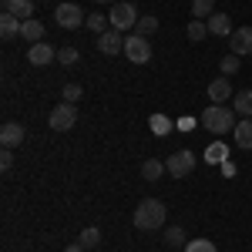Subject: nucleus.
Wrapping results in <instances>:
<instances>
[{"label":"nucleus","instance_id":"obj_1","mask_svg":"<svg viewBox=\"0 0 252 252\" xmlns=\"http://www.w3.org/2000/svg\"><path fill=\"white\" fill-rule=\"evenodd\" d=\"M165 215H168V209L158 198H145V202H138L131 222H135V229H141V232H158L165 225Z\"/></svg>","mask_w":252,"mask_h":252},{"label":"nucleus","instance_id":"obj_2","mask_svg":"<svg viewBox=\"0 0 252 252\" xmlns=\"http://www.w3.org/2000/svg\"><path fill=\"white\" fill-rule=\"evenodd\" d=\"M202 125L212 135H229L235 128V115H232V108H225V104H209L205 115H202Z\"/></svg>","mask_w":252,"mask_h":252},{"label":"nucleus","instance_id":"obj_3","mask_svg":"<svg viewBox=\"0 0 252 252\" xmlns=\"http://www.w3.org/2000/svg\"><path fill=\"white\" fill-rule=\"evenodd\" d=\"M108 20H111V31H131L138 20V10H135V3H125V0H118V3H111V14H108Z\"/></svg>","mask_w":252,"mask_h":252},{"label":"nucleus","instance_id":"obj_4","mask_svg":"<svg viewBox=\"0 0 252 252\" xmlns=\"http://www.w3.org/2000/svg\"><path fill=\"white\" fill-rule=\"evenodd\" d=\"M125 54H128L131 64H148L152 61V44H148V37H141V34H128L125 37Z\"/></svg>","mask_w":252,"mask_h":252},{"label":"nucleus","instance_id":"obj_5","mask_svg":"<svg viewBox=\"0 0 252 252\" xmlns=\"http://www.w3.org/2000/svg\"><path fill=\"white\" fill-rule=\"evenodd\" d=\"M54 20H58V27H64V31H74V27H81L88 17H84V10H81L78 3H58Z\"/></svg>","mask_w":252,"mask_h":252},{"label":"nucleus","instance_id":"obj_6","mask_svg":"<svg viewBox=\"0 0 252 252\" xmlns=\"http://www.w3.org/2000/svg\"><path fill=\"white\" fill-rule=\"evenodd\" d=\"M74 121H78V111H74L71 101H64V104H58V108L51 111V128H54V131H71Z\"/></svg>","mask_w":252,"mask_h":252},{"label":"nucleus","instance_id":"obj_7","mask_svg":"<svg viewBox=\"0 0 252 252\" xmlns=\"http://www.w3.org/2000/svg\"><path fill=\"white\" fill-rule=\"evenodd\" d=\"M165 168H168V175L182 178V175H189L195 168V155H192V152H175V155H168Z\"/></svg>","mask_w":252,"mask_h":252},{"label":"nucleus","instance_id":"obj_8","mask_svg":"<svg viewBox=\"0 0 252 252\" xmlns=\"http://www.w3.org/2000/svg\"><path fill=\"white\" fill-rule=\"evenodd\" d=\"M97 51L108 54V58L121 54V51H125V37H121V31H104V34H97Z\"/></svg>","mask_w":252,"mask_h":252},{"label":"nucleus","instance_id":"obj_9","mask_svg":"<svg viewBox=\"0 0 252 252\" xmlns=\"http://www.w3.org/2000/svg\"><path fill=\"white\" fill-rule=\"evenodd\" d=\"M54 58H58V51H54L51 44H44V40H37V44H31V47H27V61H31V64H37V67L51 64Z\"/></svg>","mask_w":252,"mask_h":252},{"label":"nucleus","instance_id":"obj_10","mask_svg":"<svg viewBox=\"0 0 252 252\" xmlns=\"http://www.w3.org/2000/svg\"><path fill=\"white\" fill-rule=\"evenodd\" d=\"M229 47H232V54H239V58L252 54V27H239V31H232Z\"/></svg>","mask_w":252,"mask_h":252},{"label":"nucleus","instance_id":"obj_11","mask_svg":"<svg viewBox=\"0 0 252 252\" xmlns=\"http://www.w3.org/2000/svg\"><path fill=\"white\" fill-rule=\"evenodd\" d=\"M232 97V84H229V78L222 74V78L209 81V101H215V104H222V101H229Z\"/></svg>","mask_w":252,"mask_h":252},{"label":"nucleus","instance_id":"obj_12","mask_svg":"<svg viewBox=\"0 0 252 252\" xmlns=\"http://www.w3.org/2000/svg\"><path fill=\"white\" fill-rule=\"evenodd\" d=\"M24 135H27V131L20 128L17 121H7V125L0 128V145H3V148H14V145L24 141Z\"/></svg>","mask_w":252,"mask_h":252},{"label":"nucleus","instance_id":"obj_13","mask_svg":"<svg viewBox=\"0 0 252 252\" xmlns=\"http://www.w3.org/2000/svg\"><path fill=\"white\" fill-rule=\"evenodd\" d=\"M205 24H209V34H215V37H232V20H229V14H212Z\"/></svg>","mask_w":252,"mask_h":252},{"label":"nucleus","instance_id":"obj_14","mask_svg":"<svg viewBox=\"0 0 252 252\" xmlns=\"http://www.w3.org/2000/svg\"><path fill=\"white\" fill-rule=\"evenodd\" d=\"M20 27H24V20H20V17L7 14V10L0 14V37H3V40H14L20 34Z\"/></svg>","mask_w":252,"mask_h":252},{"label":"nucleus","instance_id":"obj_15","mask_svg":"<svg viewBox=\"0 0 252 252\" xmlns=\"http://www.w3.org/2000/svg\"><path fill=\"white\" fill-rule=\"evenodd\" d=\"M3 10L14 14V17H20V20H31V14H34V0H3Z\"/></svg>","mask_w":252,"mask_h":252},{"label":"nucleus","instance_id":"obj_16","mask_svg":"<svg viewBox=\"0 0 252 252\" xmlns=\"http://www.w3.org/2000/svg\"><path fill=\"white\" fill-rule=\"evenodd\" d=\"M235 145L239 148H252V118H242V121H235Z\"/></svg>","mask_w":252,"mask_h":252},{"label":"nucleus","instance_id":"obj_17","mask_svg":"<svg viewBox=\"0 0 252 252\" xmlns=\"http://www.w3.org/2000/svg\"><path fill=\"white\" fill-rule=\"evenodd\" d=\"M165 172H168V168H165V161H158V158H148V161L141 165V175H145V182H158V178H161Z\"/></svg>","mask_w":252,"mask_h":252},{"label":"nucleus","instance_id":"obj_18","mask_svg":"<svg viewBox=\"0 0 252 252\" xmlns=\"http://www.w3.org/2000/svg\"><path fill=\"white\" fill-rule=\"evenodd\" d=\"M20 37L31 40V44H37V40L44 37V24H40V20H24V27H20Z\"/></svg>","mask_w":252,"mask_h":252},{"label":"nucleus","instance_id":"obj_19","mask_svg":"<svg viewBox=\"0 0 252 252\" xmlns=\"http://www.w3.org/2000/svg\"><path fill=\"white\" fill-rule=\"evenodd\" d=\"M235 115L242 118H252V91H235Z\"/></svg>","mask_w":252,"mask_h":252},{"label":"nucleus","instance_id":"obj_20","mask_svg":"<svg viewBox=\"0 0 252 252\" xmlns=\"http://www.w3.org/2000/svg\"><path fill=\"white\" fill-rule=\"evenodd\" d=\"M148 128H152V131H155V135L161 138V135H168L175 125H172V121H168L165 115H152V118H148Z\"/></svg>","mask_w":252,"mask_h":252},{"label":"nucleus","instance_id":"obj_21","mask_svg":"<svg viewBox=\"0 0 252 252\" xmlns=\"http://www.w3.org/2000/svg\"><path fill=\"white\" fill-rule=\"evenodd\" d=\"M192 14L198 20H202V17H212V14H215V0H192Z\"/></svg>","mask_w":252,"mask_h":252},{"label":"nucleus","instance_id":"obj_22","mask_svg":"<svg viewBox=\"0 0 252 252\" xmlns=\"http://www.w3.org/2000/svg\"><path fill=\"white\" fill-rule=\"evenodd\" d=\"M155 31H158V20H155V17H141V20L135 24V34H141V37H152Z\"/></svg>","mask_w":252,"mask_h":252},{"label":"nucleus","instance_id":"obj_23","mask_svg":"<svg viewBox=\"0 0 252 252\" xmlns=\"http://www.w3.org/2000/svg\"><path fill=\"white\" fill-rule=\"evenodd\" d=\"M81 246H84V249H94L97 242H101V232H97L94 225H88V229H84V232H81V239H78Z\"/></svg>","mask_w":252,"mask_h":252},{"label":"nucleus","instance_id":"obj_24","mask_svg":"<svg viewBox=\"0 0 252 252\" xmlns=\"http://www.w3.org/2000/svg\"><path fill=\"white\" fill-rule=\"evenodd\" d=\"M185 34H189V40H202L205 34H209V24H205V20H192Z\"/></svg>","mask_w":252,"mask_h":252},{"label":"nucleus","instance_id":"obj_25","mask_svg":"<svg viewBox=\"0 0 252 252\" xmlns=\"http://www.w3.org/2000/svg\"><path fill=\"white\" fill-rule=\"evenodd\" d=\"M108 24H111V20H108V17H101V14H91V17L84 20V27H91L94 34H104V31H108Z\"/></svg>","mask_w":252,"mask_h":252},{"label":"nucleus","instance_id":"obj_26","mask_svg":"<svg viewBox=\"0 0 252 252\" xmlns=\"http://www.w3.org/2000/svg\"><path fill=\"white\" fill-rule=\"evenodd\" d=\"M185 252H215V242H209V239H192V242H185Z\"/></svg>","mask_w":252,"mask_h":252},{"label":"nucleus","instance_id":"obj_27","mask_svg":"<svg viewBox=\"0 0 252 252\" xmlns=\"http://www.w3.org/2000/svg\"><path fill=\"white\" fill-rule=\"evenodd\" d=\"M78 58H81L78 47H61V51H58V61H61V64H78Z\"/></svg>","mask_w":252,"mask_h":252},{"label":"nucleus","instance_id":"obj_28","mask_svg":"<svg viewBox=\"0 0 252 252\" xmlns=\"http://www.w3.org/2000/svg\"><path fill=\"white\" fill-rule=\"evenodd\" d=\"M219 67H222V74H235V71H239V54H232V51H229V54L222 58V64H219Z\"/></svg>","mask_w":252,"mask_h":252},{"label":"nucleus","instance_id":"obj_29","mask_svg":"<svg viewBox=\"0 0 252 252\" xmlns=\"http://www.w3.org/2000/svg\"><path fill=\"white\" fill-rule=\"evenodd\" d=\"M225 155H229V148H225L222 141H215L212 148L205 152V158H209V161H225Z\"/></svg>","mask_w":252,"mask_h":252},{"label":"nucleus","instance_id":"obj_30","mask_svg":"<svg viewBox=\"0 0 252 252\" xmlns=\"http://www.w3.org/2000/svg\"><path fill=\"white\" fill-rule=\"evenodd\" d=\"M165 242H168V246H182V242H185V232H182V229H165Z\"/></svg>","mask_w":252,"mask_h":252},{"label":"nucleus","instance_id":"obj_31","mask_svg":"<svg viewBox=\"0 0 252 252\" xmlns=\"http://www.w3.org/2000/svg\"><path fill=\"white\" fill-rule=\"evenodd\" d=\"M78 97H81V84H64V101H71V104H74Z\"/></svg>","mask_w":252,"mask_h":252},{"label":"nucleus","instance_id":"obj_32","mask_svg":"<svg viewBox=\"0 0 252 252\" xmlns=\"http://www.w3.org/2000/svg\"><path fill=\"white\" fill-rule=\"evenodd\" d=\"M10 165H14V155H10V148H3V155H0V168L10 172Z\"/></svg>","mask_w":252,"mask_h":252},{"label":"nucleus","instance_id":"obj_33","mask_svg":"<svg viewBox=\"0 0 252 252\" xmlns=\"http://www.w3.org/2000/svg\"><path fill=\"white\" fill-rule=\"evenodd\" d=\"M64 252H84V246H81V242H78V246H67V249H64Z\"/></svg>","mask_w":252,"mask_h":252},{"label":"nucleus","instance_id":"obj_34","mask_svg":"<svg viewBox=\"0 0 252 252\" xmlns=\"http://www.w3.org/2000/svg\"><path fill=\"white\" fill-rule=\"evenodd\" d=\"M97 3H118V0H97Z\"/></svg>","mask_w":252,"mask_h":252}]
</instances>
